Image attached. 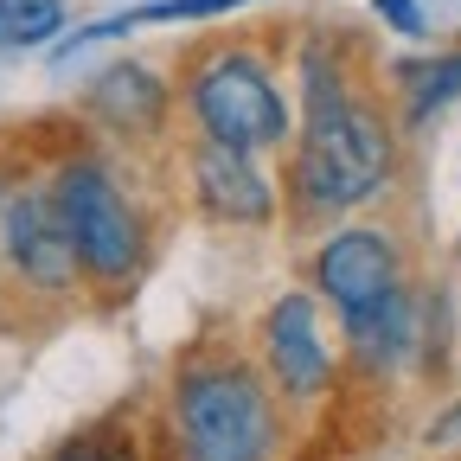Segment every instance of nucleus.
<instances>
[{
	"label": "nucleus",
	"mask_w": 461,
	"mask_h": 461,
	"mask_svg": "<svg viewBox=\"0 0 461 461\" xmlns=\"http://www.w3.org/2000/svg\"><path fill=\"white\" fill-rule=\"evenodd\" d=\"M45 180H51L58 218H65L77 276L90 288H135L154 257V230H148L129 180L115 173V160L109 154H58L45 167Z\"/></svg>",
	"instance_id": "obj_3"
},
{
	"label": "nucleus",
	"mask_w": 461,
	"mask_h": 461,
	"mask_svg": "<svg viewBox=\"0 0 461 461\" xmlns=\"http://www.w3.org/2000/svg\"><path fill=\"white\" fill-rule=\"evenodd\" d=\"M339 339H346V353H353L359 366L372 372H397V366H411L423 353V339H429V308L417 288H397V295L359 308V314H346L339 321Z\"/></svg>",
	"instance_id": "obj_9"
},
{
	"label": "nucleus",
	"mask_w": 461,
	"mask_h": 461,
	"mask_svg": "<svg viewBox=\"0 0 461 461\" xmlns=\"http://www.w3.org/2000/svg\"><path fill=\"white\" fill-rule=\"evenodd\" d=\"M90 109H96V122L115 129V135H160V122H167V84L148 65H109L90 84Z\"/></svg>",
	"instance_id": "obj_10"
},
{
	"label": "nucleus",
	"mask_w": 461,
	"mask_h": 461,
	"mask_svg": "<svg viewBox=\"0 0 461 461\" xmlns=\"http://www.w3.org/2000/svg\"><path fill=\"white\" fill-rule=\"evenodd\" d=\"M397 173V135L384 109L366 103L346 77L333 45L302 51V135L282 167V212L288 224H333L372 205Z\"/></svg>",
	"instance_id": "obj_1"
},
{
	"label": "nucleus",
	"mask_w": 461,
	"mask_h": 461,
	"mask_svg": "<svg viewBox=\"0 0 461 461\" xmlns=\"http://www.w3.org/2000/svg\"><path fill=\"white\" fill-rule=\"evenodd\" d=\"M0 263L32 295H71V288H84L45 173H26V180L0 186Z\"/></svg>",
	"instance_id": "obj_5"
},
{
	"label": "nucleus",
	"mask_w": 461,
	"mask_h": 461,
	"mask_svg": "<svg viewBox=\"0 0 461 461\" xmlns=\"http://www.w3.org/2000/svg\"><path fill=\"white\" fill-rule=\"evenodd\" d=\"M186 193L205 224L224 230H269L282 218V180L263 167V154L193 141L186 148Z\"/></svg>",
	"instance_id": "obj_8"
},
{
	"label": "nucleus",
	"mask_w": 461,
	"mask_h": 461,
	"mask_svg": "<svg viewBox=\"0 0 461 461\" xmlns=\"http://www.w3.org/2000/svg\"><path fill=\"white\" fill-rule=\"evenodd\" d=\"M257 366L282 403H314L333 384V333L314 288H288L257 314Z\"/></svg>",
	"instance_id": "obj_6"
},
{
	"label": "nucleus",
	"mask_w": 461,
	"mask_h": 461,
	"mask_svg": "<svg viewBox=\"0 0 461 461\" xmlns=\"http://www.w3.org/2000/svg\"><path fill=\"white\" fill-rule=\"evenodd\" d=\"M372 14H378L391 32H403V39H423V32H429L423 0H372Z\"/></svg>",
	"instance_id": "obj_15"
},
{
	"label": "nucleus",
	"mask_w": 461,
	"mask_h": 461,
	"mask_svg": "<svg viewBox=\"0 0 461 461\" xmlns=\"http://www.w3.org/2000/svg\"><path fill=\"white\" fill-rule=\"evenodd\" d=\"M282 436V397L250 353L205 339L173 366L167 448L173 461H269Z\"/></svg>",
	"instance_id": "obj_2"
},
{
	"label": "nucleus",
	"mask_w": 461,
	"mask_h": 461,
	"mask_svg": "<svg viewBox=\"0 0 461 461\" xmlns=\"http://www.w3.org/2000/svg\"><path fill=\"white\" fill-rule=\"evenodd\" d=\"M403 129H423L436 109L461 103V51L448 58H423V65H403Z\"/></svg>",
	"instance_id": "obj_12"
},
{
	"label": "nucleus",
	"mask_w": 461,
	"mask_h": 461,
	"mask_svg": "<svg viewBox=\"0 0 461 461\" xmlns=\"http://www.w3.org/2000/svg\"><path fill=\"white\" fill-rule=\"evenodd\" d=\"M51 461H141V455L122 429H90V436H71Z\"/></svg>",
	"instance_id": "obj_14"
},
{
	"label": "nucleus",
	"mask_w": 461,
	"mask_h": 461,
	"mask_svg": "<svg viewBox=\"0 0 461 461\" xmlns=\"http://www.w3.org/2000/svg\"><path fill=\"white\" fill-rule=\"evenodd\" d=\"M186 122L199 141L218 148H244V154H276L295 141V122H288V96L269 71V58L250 45H218L205 51L193 77L180 84Z\"/></svg>",
	"instance_id": "obj_4"
},
{
	"label": "nucleus",
	"mask_w": 461,
	"mask_h": 461,
	"mask_svg": "<svg viewBox=\"0 0 461 461\" xmlns=\"http://www.w3.org/2000/svg\"><path fill=\"white\" fill-rule=\"evenodd\" d=\"M65 39V0H0V51H39Z\"/></svg>",
	"instance_id": "obj_13"
},
{
	"label": "nucleus",
	"mask_w": 461,
	"mask_h": 461,
	"mask_svg": "<svg viewBox=\"0 0 461 461\" xmlns=\"http://www.w3.org/2000/svg\"><path fill=\"white\" fill-rule=\"evenodd\" d=\"M250 7V0H148V7H129V14H115V20H96V26H77L58 39V58H77L103 39H122L135 26H173V20H218V14H238Z\"/></svg>",
	"instance_id": "obj_11"
},
{
	"label": "nucleus",
	"mask_w": 461,
	"mask_h": 461,
	"mask_svg": "<svg viewBox=\"0 0 461 461\" xmlns=\"http://www.w3.org/2000/svg\"><path fill=\"white\" fill-rule=\"evenodd\" d=\"M308 282L321 308H333L339 321L359 314L384 295H397V288H411V276H403V250L384 224H339L327 230V238L314 244V263H308Z\"/></svg>",
	"instance_id": "obj_7"
}]
</instances>
